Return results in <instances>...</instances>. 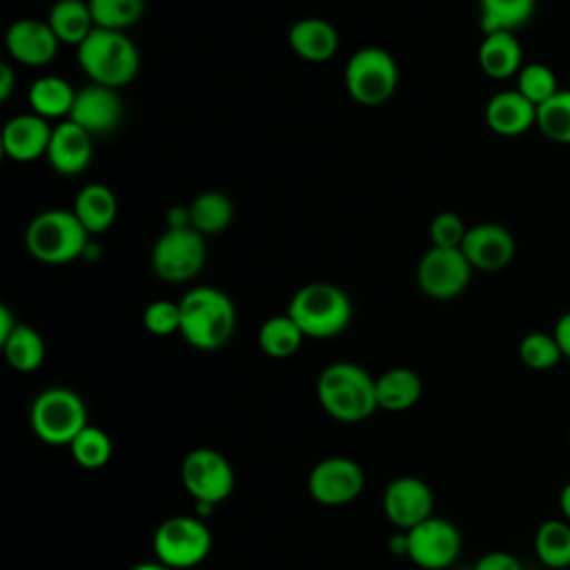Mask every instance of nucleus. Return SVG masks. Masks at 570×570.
Wrapping results in <instances>:
<instances>
[{
    "mask_svg": "<svg viewBox=\"0 0 570 570\" xmlns=\"http://www.w3.org/2000/svg\"><path fill=\"white\" fill-rule=\"evenodd\" d=\"M47 22L60 45L78 47L94 29V18L85 0H58L51 4Z\"/></svg>",
    "mask_w": 570,
    "mask_h": 570,
    "instance_id": "obj_26",
    "label": "nucleus"
},
{
    "mask_svg": "<svg viewBox=\"0 0 570 570\" xmlns=\"http://www.w3.org/2000/svg\"><path fill=\"white\" fill-rule=\"evenodd\" d=\"M434 499L425 481L416 476H399L383 492V512L390 523L401 530H412L432 517Z\"/></svg>",
    "mask_w": 570,
    "mask_h": 570,
    "instance_id": "obj_14",
    "label": "nucleus"
},
{
    "mask_svg": "<svg viewBox=\"0 0 570 570\" xmlns=\"http://www.w3.org/2000/svg\"><path fill=\"white\" fill-rule=\"evenodd\" d=\"M343 80L352 100L365 107H376L394 96L399 85V67L387 49L370 45L350 56Z\"/></svg>",
    "mask_w": 570,
    "mask_h": 570,
    "instance_id": "obj_7",
    "label": "nucleus"
},
{
    "mask_svg": "<svg viewBox=\"0 0 570 570\" xmlns=\"http://www.w3.org/2000/svg\"><path fill=\"white\" fill-rule=\"evenodd\" d=\"M563 570H568V568H563Z\"/></svg>",
    "mask_w": 570,
    "mask_h": 570,
    "instance_id": "obj_46",
    "label": "nucleus"
},
{
    "mask_svg": "<svg viewBox=\"0 0 570 570\" xmlns=\"http://www.w3.org/2000/svg\"><path fill=\"white\" fill-rule=\"evenodd\" d=\"M365 485L361 465L347 456H327L318 461L307 479V490L321 505L352 503Z\"/></svg>",
    "mask_w": 570,
    "mask_h": 570,
    "instance_id": "obj_13",
    "label": "nucleus"
},
{
    "mask_svg": "<svg viewBox=\"0 0 570 570\" xmlns=\"http://www.w3.org/2000/svg\"><path fill=\"white\" fill-rule=\"evenodd\" d=\"M76 58L85 76L111 89L129 85L140 69V53L127 31L96 27L78 47Z\"/></svg>",
    "mask_w": 570,
    "mask_h": 570,
    "instance_id": "obj_3",
    "label": "nucleus"
},
{
    "mask_svg": "<svg viewBox=\"0 0 570 570\" xmlns=\"http://www.w3.org/2000/svg\"><path fill=\"white\" fill-rule=\"evenodd\" d=\"M45 158L53 171L62 176H78L94 158V136L73 120L65 118L53 127Z\"/></svg>",
    "mask_w": 570,
    "mask_h": 570,
    "instance_id": "obj_18",
    "label": "nucleus"
},
{
    "mask_svg": "<svg viewBox=\"0 0 570 570\" xmlns=\"http://www.w3.org/2000/svg\"><path fill=\"white\" fill-rule=\"evenodd\" d=\"M31 430L49 445H69L89 423L85 401L69 387L42 390L29 412Z\"/></svg>",
    "mask_w": 570,
    "mask_h": 570,
    "instance_id": "obj_6",
    "label": "nucleus"
},
{
    "mask_svg": "<svg viewBox=\"0 0 570 570\" xmlns=\"http://www.w3.org/2000/svg\"><path fill=\"white\" fill-rule=\"evenodd\" d=\"M287 314L309 338H332L352 321V301L334 283H307L294 292Z\"/></svg>",
    "mask_w": 570,
    "mask_h": 570,
    "instance_id": "obj_4",
    "label": "nucleus"
},
{
    "mask_svg": "<svg viewBox=\"0 0 570 570\" xmlns=\"http://www.w3.org/2000/svg\"><path fill=\"white\" fill-rule=\"evenodd\" d=\"M125 107L118 96V89L105 87V85H87L78 89L76 102L71 107L69 120L87 129L91 136L114 131L122 120Z\"/></svg>",
    "mask_w": 570,
    "mask_h": 570,
    "instance_id": "obj_17",
    "label": "nucleus"
},
{
    "mask_svg": "<svg viewBox=\"0 0 570 570\" xmlns=\"http://www.w3.org/2000/svg\"><path fill=\"white\" fill-rule=\"evenodd\" d=\"M53 127L38 114H20L7 120L2 129V151L16 163H31L47 156Z\"/></svg>",
    "mask_w": 570,
    "mask_h": 570,
    "instance_id": "obj_19",
    "label": "nucleus"
},
{
    "mask_svg": "<svg viewBox=\"0 0 570 570\" xmlns=\"http://www.w3.org/2000/svg\"><path fill=\"white\" fill-rule=\"evenodd\" d=\"M89 243V232L71 209H45L36 214L24 232L27 252L45 265L76 261Z\"/></svg>",
    "mask_w": 570,
    "mask_h": 570,
    "instance_id": "obj_5",
    "label": "nucleus"
},
{
    "mask_svg": "<svg viewBox=\"0 0 570 570\" xmlns=\"http://www.w3.org/2000/svg\"><path fill=\"white\" fill-rule=\"evenodd\" d=\"M472 278V265L461 249L430 247L416 265V283L421 292L436 301H448L468 287Z\"/></svg>",
    "mask_w": 570,
    "mask_h": 570,
    "instance_id": "obj_11",
    "label": "nucleus"
},
{
    "mask_svg": "<svg viewBox=\"0 0 570 570\" xmlns=\"http://www.w3.org/2000/svg\"><path fill=\"white\" fill-rule=\"evenodd\" d=\"M519 358L530 370H550L563 358V352L554 334L530 332L519 343Z\"/></svg>",
    "mask_w": 570,
    "mask_h": 570,
    "instance_id": "obj_36",
    "label": "nucleus"
},
{
    "mask_svg": "<svg viewBox=\"0 0 570 570\" xmlns=\"http://www.w3.org/2000/svg\"><path fill=\"white\" fill-rule=\"evenodd\" d=\"M94 24L111 31H127L145 13V0H87Z\"/></svg>",
    "mask_w": 570,
    "mask_h": 570,
    "instance_id": "obj_32",
    "label": "nucleus"
},
{
    "mask_svg": "<svg viewBox=\"0 0 570 570\" xmlns=\"http://www.w3.org/2000/svg\"><path fill=\"white\" fill-rule=\"evenodd\" d=\"M537 9V0H479V22L483 33L517 31Z\"/></svg>",
    "mask_w": 570,
    "mask_h": 570,
    "instance_id": "obj_28",
    "label": "nucleus"
},
{
    "mask_svg": "<svg viewBox=\"0 0 570 570\" xmlns=\"http://www.w3.org/2000/svg\"><path fill=\"white\" fill-rule=\"evenodd\" d=\"M180 305V334L196 350L223 347L236 330V307L232 298L209 285H198L185 292Z\"/></svg>",
    "mask_w": 570,
    "mask_h": 570,
    "instance_id": "obj_1",
    "label": "nucleus"
},
{
    "mask_svg": "<svg viewBox=\"0 0 570 570\" xmlns=\"http://www.w3.org/2000/svg\"><path fill=\"white\" fill-rule=\"evenodd\" d=\"M76 89L60 76H40L29 87V107L47 120H65L76 102Z\"/></svg>",
    "mask_w": 570,
    "mask_h": 570,
    "instance_id": "obj_24",
    "label": "nucleus"
},
{
    "mask_svg": "<svg viewBox=\"0 0 570 570\" xmlns=\"http://www.w3.org/2000/svg\"><path fill=\"white\" fill-rule=\"evenodd\" d=\"M180 479L194 501L212 505L225 501L234 490V470L229 461L212 448L191 450L180 463Z\"/></svg>",
    "mask_w": 570,
    "mask_h": 570,
    "instance_id": "obj_10",
    "label": "nucleus"
},
{
    "mask_svg": "<svg viewBox=\"0 0 570 570\" xmlns=\"http://www.w3.org/2000/svg\"><path fill=\"white\" fill-rule=\"evenodd\" d=\"M485 122L499 136H521L530 127H537V105L517 89L499 91L485 105Z\"/></svg>",
    "mask_w": 570,
    "mask_h": 570,
    "instance_id": "obj_20",
    "label": "nucleus"
},
{
    "mask_svg": "<svg viewBox=\"0 0 570 570\" xmlns=\"http://www.w3.org/2000/svg\"><path fill=\"white\" fill-rule=\"evenodd\" d=\"M407 554L423 570H441L454 563L461 552V534L448 519L430 517L405 532Z\"/></svg>",
    "mask_w": 570,
    "mask_h": 570,
    "instance_id": "obj_12",
    "label": "nucleus"
},
{
    "mask_svg": "<svg viewBox=\"0 0 570 570\" xmlns=\"http://www.w3.org/2000/svg\"><path fill=\"white\" fill-rule=\"evenodd\" d=\"M71 454L76 463L85 470H100L111 459V439L100 428L87 425L71 443Z\"/></svg>",
    "mask_w": 570,
    "mask_h": 570,
    "instance_id": "obj_34",
    "label": "nucleus"
},
{
    "mask_svg": "<svg viewBox=\"0 0 570 570\" xmlns=\"http://www.w3.org/2000/svg\"><path fill=\"white\" fill-rule=\"evenodd\" d=\"M559 508H561L563 517L570 521V481L563 485V490L559 494Z\"/></svg>",
    "mask_w": 570,
    "mask_h": 570,
    "instance_id": "obj_43",
    "label": "nucleus"
},
{
    "mask_svg": "<svg viewBox=\"0 0 570 570\" xmlns=\"http://www.w3.org/2000/svg\"><path fill=\"white\" fill-rule=\"evenodd\" d=\"M537 127L548 140L570 145V89H559L537 107Z\"/></svg>",
    "mask_w": 570,
    "mask_h": 570,
    "instance_id": "obj_33",
    "label": "nucleus"
},
{
    "mask_svg": "<svg viewBox=\"0 0 570 570\" xmlns=\"http://www.w3.org/2000/svg\"><path fill=\"white\" fill-rule=\"evenodd\" d=\"M521 96H525L532 105H543L559 91V82L554 71L543 62H528L517 73V87Z\"/></svg>",
    "mask_w": 570,
    "mask_h": 570,
    "instance_id": "obj_35",
    "label": "nucleus"
},
{
    "mask_svg": "<svg viewBox=\"0 0 570 570\" xmlns=\"http://www.w3.org/2000/svg\"><path fill=\"white\" fill-rule=\"evenodd\" d=\"M71 212L91 236V234H102L114 225L118 214V203L114 191L107 185L89 183L76 194Z\"/></svg>",
    "mask_w": 570,
    "mask_h": 570,
    "instance_id": "obj_23",
    "label": "nucleus"
},
{
    "mask_svg": "<svg viewBox=\"0 0 570 570\" xmlns=\"http://www.w3.org/2000/svg\"><path fill=\"white\" fill-rule=\"evenodd\" d=\"M552 334H554V338H557V343H559L563 356L570 358V309L559 316V321L554 323V332H552Z\"/></svg>",
    "mask_w": 570,
    "mask_h": 570,
    "instance_id": "obj_40",
    "label": "nucleus"
},
{
    "mask_svg": "<svg viewBox=\"0 0 570 570\" xmlns=\"http://www.w3.org/2000/svg\"><path fill=\"white\" fill-rule=\"evenodd\" d=\"M305 334L301 327L294 323V318L285 314L269 316L261 327H258V347L263 354L272 358H287L298 352Z\"/></svg>",
    "mask_w": 570,
    "mask_h": 570,
    "instance_id": "obj_29",
    "label": "nucleus"
},
{
    "mask_svg": "<svg viewBox=\"0 0 570 570\" xmlns=\"http://www.w3.org/2000/svg\"><path fill=\"white\" fill-rule=\"evenodd\" d=\"M287 42L307 62H325L338 49V31L323 18H301L289 27Z\"/></svg>",
    "mask_w": 570,
    "mask_h": 570,
    "instance_id": "obj_21",
    "label": "nucleus"
},
{
    "mask_svg": "<svg viewBox=\"0 0 570 570\" xmlns=\"http://www.w3.org/2000/svg\"><path fill=\"white\" fill-rule=\"evenodd\" d=\"M534 552L550 570L570 568V523L550 519L534 534Z\"/></svg>",
    "mask_w": 570,
    "mask_h": 570,
    "instance_id": "obj_31",
    "label": "nucleus"
},
{
    "mask_svg": "<svg viewBox=\"0 0 570 570\" xmlns=\"http://www.w3.org/2000/svg\"><path fill=\"white\" fill-rule=\"evenodd\" d=\"M209 550L212 534L200 517H169L154 532L156 559L174 570L198 566Z\"/></svg>",
    "mask_w": 570,
    "mask_h": 570,
    "instance_id": "obj_8",
    "label": "nucleus"
},
{
    "mask_svg": "<svg viewBox=\"0 0 570 570\" xmlns=\"http://www.w3.org/2000/svg\"><path fill=\"white\" fill-rule=\"evenodd\" d=\"M205 236L194 227H167L151 249V267L160 281H191L205 265Z\"/></svg>",
    "mask_w": 570,
    "mask_h": 570,
    "instance_id": "obj_9",
    "label": "nucleus"
},
{
    "mask_svg": "<svg viewBox=\"0 0 570 570\" xmlns=\"http://www.w3.org/2000/svg\"><path fill=\"white\" fill-rule=\"evenodd\" d=\"M142 325L154 336L180 332V305L174 301H154L142 312Z\"/></svg>",
    "mask_w": 570,
    "mask_h": 570,
    "instance_id": "obj_38",
    "label": "nucleus"
},
{
    "mask_svg": "<svg viewBox=\"0 0 570 570\" xmlns=\"http://www.w3.org/2000/svg\"><path fill=\"white\" fill-rule=\"evenodd\" d=\"M428 234L434 247L461 249V243L468 234V225L456 212H441L430 220Z\"/></svg>",
    "mask_w": 570,
    "mask_h": 570,
    "instance_id": "obj_37",
    "label": "nucleus"
},
{
    "mask_svg": "<svg viewBox=\"0 0 570 570\" xmlns=\"http://www.w3.org/2000/svg\"><path fill=\"white\" fill-rule=\"evenodd\" d=\"M7 363L18 372H33L45 361L42 336L27 323H18L9 338L2 343Z\"/></svg>",
    "mask_w": 570,
    "mask_h": 570,
    "instance_id": "obj_30",
    "label": "nucleus"
},
{
    "mask_svg": "<svg viewBox=\"0 0 570 570\" xmlns=\"http://www.w3.org/2000/svg\"><path fill=\"white\" fill-rule=\"evenodd\" d=\"M316 396L321 407L336 421L356 423L379 410L376 379L361 365L338 361L330 363L316 381Z\"/></svg>",
    "mask_w": 570,
    "mask_h": 570,
    "instance_id": "obj_2",
    "label": "nucleus"
},
{
    "mask_svg": "<svg viewBox=\"0 0 570 570\" xmlns=\"http://www.w3.org/2000/svg\"><path fill=\"white\" fill-rule=\"evenodd\" d=\"M13 69L9 62H2L0 67V100H7L11 96V89H13Z\"/></svg>",
    "mask_w": 570,
    "mask_h": 570,
    "instance_id": "obj_42",
    "label": "nucleus"
},
{
    "mask_svg": "<svg viewBox=\"0 0 570 570\" xmlns=\"http://www.w3.org/2000/svg\"><path fill=\"white\" fill-rule=\"evenodd\" d=\"M479 67L485 76L503 80L517 76L523 67V51L514 31H494L483 33V40L476 51Z\"/></svg>",
    "mask_w": 570,
    "mask_h": 570,
    "instance_id": "obj_22",
    "label": "nucleus"
},
{
    "mask_svg": "<svg viewBox=\"0 0 570 570\" xmlns=\"http://www.w3.org/2000/svg\"><path fill=\"white\" fill-rule=\"evenodd\" d=\"M9 56L24 67H42L58 53L60 40L51 31L47 20L20 18L9 24L4 33Z\"/></svg>",
    "mask_w": 570,
    "mask_h": 570,
    "instance_id": "obj_15",
    "label": "nucleus"
},
{
    "mask_svg": "<svg viewBox=\"0 0 570 570\" xmlns=\"http://www.w3.org/2000/svg\"><path fill=\"white\" fill-rule=\"evenodd\" d=\"M568 441H570V430H568Z\"/></svg>",
    "mask_w": 570,
    "mask_h": 570,
    "instance_id": "obj_45",
    "label": "nucleus"
},
{
    "mask_svg": "<svg viewBox=\"0 0 570 570\" xmlns=\"http://www.w3.org/2000/svg\"><path fill=\"white\" fill-rule=\"evenodd\" d=\"M18 321L13 318L11 309L7 305H0V345L9 338V334L16 330Z\"/></svg>",
    "mask_w": 570,
    "mask_h": 570,
    "instance_id": "obj_41",
    "label": "nucleus"
},
{
    "mask_svg": "<svg viewBox=\"0 0 570 570\" xmlns=\"http://www.w3.org/2000/svg\"><path fill=\"white\" fill-rule=\"evenodd\" d=\"M514 238L499 223H476L468 227V234L461 243V252L472 265V269L497 272L510 265L514 258Z\"/></svg>",
    "mask_w": 570,
    "mask_h": 570,
    "instance_id": "obj_16",
    "label": "nucleus"
},
{
    "mask_svg": "<svg viewBox=\"0 0 570 570\" xmlns=\"http://www.w3.org/2000/svg\"><path fill=\"white\" fill-rule=\"evenodd\" d=\"M472 570H521V563L510 552L492 550V552L483 554Z\"/></svg>",
    "mask_w": 570,
    "mask_h": 570,
    "instance_id": "obj_39",
    "label": "nucleus"
},
{
    "mask_svg": "<svg viewBox=\"0 0 570 570\" xmlns=\"http://www.w3.org/2000/svg\"><path fill=\"white\" fill-rule=\"evenodd\" d=\"M421 392L423 383L410 367H392L376 379V401L387 412L410 410L421 399Z\"/></svg>",
    "mask_w": 570,
    "mask_h": 570,
    "instance_id": "obj_25",
    "label": "nucleus"
},
{
    "mask_svg": "<svg viewBox=\"0 0 570 570\" xmlns=\"http://www.w3.org/2000/svg\"><path fill=\"white\" fill-rule=\"evenodd\" d=\"M131 570H174V568H169V566H165L160 561H154V563H138Z\"/></svg>",
    "mask_w": 570,
    "mask_h": 570,
    "instance_id": "obj_44",
    "label": "nucleus"
},
{
    "mask_svg": "<svg viewBox=\"0 0 570 570\" xmlns=\"http://www.w3.org/2000/svg\"><path fill=\"white\" fill-rule=\"evenodd\" d=\"M189 223L198 234H218L234 220V203L227 194L207 189L200 191L189 205Z\"/></svg>",
    "mask_w": 570,
    "mask_h": 570,
    "instance_id": "obj_27",
    "label": "nucleus"
}]
</instances>
